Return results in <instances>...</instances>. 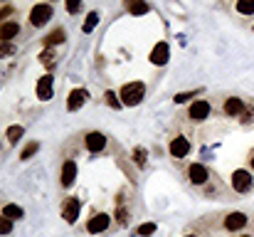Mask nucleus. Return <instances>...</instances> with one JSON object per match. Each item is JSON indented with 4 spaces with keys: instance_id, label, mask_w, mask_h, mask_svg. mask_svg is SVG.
I'll return each instance as SVG.
<instances>
[{
    "instance_id": "1",
    "label": "nucleus",
    "mask_w": 254,
    "mask_h": 237,
    "mask_svg": "<svg viewBox=\"0 0 254 237\" xmlns=\"http://www.w3.org/2000/svg\"><path fill=\"white\" fill-rule=\"evenodd\" d=\"M143 94H146V86H143L141 81H131V84H124V86H121L119 99H121V104H126V106H136V104L143 99Z\"/></svg>"
},
{
    "instance_id": "2",
    "label": "nucleus",
    "mask_w": 254,
    "mask_h": 237,
    "mask_svg": "<svg viewBox=\"0 0 254 237\" xmlns=\"http://www.w3.org/2000/svg\"><path fill=\"white\" fill-rule=\"evenodd\" d=\"M50 17H52V7L50 5H35L32 7V12H30V22L35 25V27H42L45 22H50Z\"/></svg>"
},
{
    "instance_id": "3",
    "label": "nucleus",
    "mask_w": 254,
    "mask_h": 237,
    "mask_svg": "<svg viewBox=\"0 0 254 237\" xmlns=\"http://www.w3.org/2000/svg\"><path fill=\"white\" fill-rule=\"evenodd\" d=\"M232 188H235L237 193H247V190L252 188V175H250V170H235V173H232Z\"/></svg>"
},
{
    "instance_id": "4",
    "label": "nucleus",
    "mask_w": 254,
    "mask_h": 237,
    "mask_svg": "<svg viewBox=\"0 0 254 237\" xmlns=\"http://www.w3.org/2000/svg\"><path fill=\"white\" fill-rule=\"evenodd\" d=\"M79 208H82L79 198H69V200L62 205V218H64L69 225H74V223H77V218H79Z\"/></svg>"
},
{
    "instance_id": "5",
    "label": "nucleus",
    "mask_w": 254,
    "mask_h": 237,
    "mask_svg": "<svg viewBox=\"0 0 254 237\" xmlns=\"http://www.w3.org/2000/svg\"><path fill=\"white\" fill-rule=\"evenodd\" d=\"M109 225H111V220H109V215H106V213H99V215H94V218L89 220V225H86V230H89L91 235H99V233H104V230H109Z\"/></svg>"
},
{
    "instance_id": "6",
    "label": "nucleus",
    "mask_w": 254,
    "mask_h": 237,
    "mask_svg": "<svg viewBox=\"0 0 254 237\" xmlns=\"http://www.w3.org/2000/svg\"><path fill=\"white\" fill-rule=\"evenodd\" d=\"M188 175H190V183H195V185H205L207 183V168L202 165V163H192L190 168H188Z\"/></svg>"
},
{
    "instance_id": "7",
    "label": "nucleus",
    "mask_w": 254,
    "mask_h": 237,
    "mask_svg": "<svg viewBox=\"0 0 254 237\" xmlns=\"http://www.w3.org/2000/svg\"><path fill=\"white\" fill-rule=\"evenodd\" d=\"M86 149H89L91 154H99V151H104V149H106V136H104V134H99V131H91V134H86Z\"/></svg>"
},
{
    "instance_id": "8",
    "label": "nucleus",
    "mask_w": 254,
    "mask_h": 237,
    "mask_svg": "<svg viewBox=\"0 0 254 237\" xmlns=\"http://www.w3.org/2000/svg\"><path fill=\"white\" fill-rule=\"evenodd\" d=\"M247 225V215L245 213H230L227 218H225V230H230V233H237V230H242Z\"/></svg>"
},
{
    "instance_id": "9",
    "label": "nucleus",
    "mask_w": 254,
    "mask_h": 237,
    "mask_svg": "<svg viewBox=\"0 0 254 237\" xmlns=\"http://www.w3.org/2000/svg\"><path fill=\"white\" fill-rule=\"evenodd\" d=\"M188 151H190V141H188L185 136H175V139L170 141V154L175 158L188 156Z\"/></svg>"
},
{
    "instance_id": "10",
    "label": "nucleus",
    "mask_w": 254,
    "mask_h": 237,
    "mask_svg": "<svg viewBox=\"0 0 254 237\" xmlns=\"http://www.w3.org/2000/svg\"><path fill=\"white\" fill-rule=\"evenodd\" d=\"M207 114H210V104L205 101V99H200V101H195L192 106H190V119L192 121H202V119H207Z\"/></svg>"
},
{
    "instance_id": "11",
    "label": "nucleus",
    "mask_w": 254,
    "mask_h": 237,
    "mask_svg": "<svg viewBox=\"0 0 254 237\" xmlns=\"http://www.w3.org/2000/svg\"><path fill=\"white\" fill-rule=\"evenodd\" d=\"M86 99H89L86 89H74V91L69 94V99H67V109H69V111H77V109H82Z\"/></svg>"
},
{
    "instance_id": "12",
    "label": "nucleus",
    "mask_w": 254,
    "mask_h": 237,
    "mask_svg": "<svg viewBox=\"0 0 254 237\" xmlns=\"http://www.w3.org/2000/svg\"><path fill=\"white\" fill-rule=\"evenodd\" d=\"M74 178H77V163H74V160H67V163L62 165V178H60V180H62L64 188H69V185L74 183Z\"/></svg>"
},
{
    "instance_id": "13",
    "label": "nucleus",
    "mask_w": 254,
    "mask_h": 237,
    "mask_svg": "<svg viewBox=\"0 0 254 237\" xmlns=\"http://www.w3.org/2000/svg\"><path fill=\"white\" fill-rule=\"evenodd\" d=\"M168 55H170L168 45H166V42H158V45L153 47V52H151V62L161 67V65H166V62H168Z\"/></svg>"
},
{
    "instance_id": "14",
    "label": "nucleus",
    "mask_w": 254,
    "mask_h": 237,
    "mask_svg": "<svg viewBox=\"0 0 254 237\" xmlns=\"http://www.w3.org/2000/svg\"><path fill=\"white\" fill-rule=\"evenodd\" d=\"M37 99H42V101L52 99V77L50 75H45L37 81Z\"/></svg>"
},
{
    "instance_id": "15",
    "label": "nucleus",
    "mask_w": 254,
    "mask_h": 237,
    "mask_svg": "<svg viewBox=\"0 0 254 237\" xmlns=\"http://www.w3.org/2000/svg\"><path fill=\"white\" fill-rule=\"evenodd\" d=\"M245 111V104H242V99H237V96H230L227 101H225V114L227 116H240Z\"/></svg>"
},
{
    "instance_id": "16",
    "label": "nucleus",
    "mask_w": 254,
    "mask_h": 237,
    "mask_svg": "<svg viewBox=\"0 0 254 237\" xmlns=\"http://www.w3.org/2000/svg\"><path fill=\"white\" fill-rule=\"evenodd\" d=\"M126 7L131 15H146L148 12V2L146 0H126Z\"/></svg>"
},
{
    "instance_id": "17",
    "label": "nucleus",
    "mask_w": 254,
    "mask_h": 237,
    "mask_svg": "<svg viewBox=\"0 0 254 237\" xmlns=\"http://www.w3.org/2000/svg\"><path fill=\"white\" fill-rule=\"evenodd\" d=\"M17 32H20V27H17L15 22H2V25H0V40H2V42H5V40H12Z\"/></svg>"
},
{
    "instance_id": "18",
    "label": "nucleus",
    "mask_w": 254,
    "mask_h": 237,
    "mask_svg": "<svg viewBox=\"0 0 254 237\" xmlns=\"http://www.w3.org/2000/svg\"><path fill=\"white\" fill-rule=\"evenodd\" d=\"M64 40H67V32H64V30H55L52 35L45 37V45L52 47V45H60V42H64Z\"/></svg>"
},
{
    "instance_id": "19",
    "label": "nucleus",
    "mask_w": 254,
    "mask_h": 237,
    "mask_svg": "<svg viewBox=\"0 0 254 237\" xmlns=\"http://www.w3.org/2000/svg\"><path fill=\"white\" fill-rule=\"evenodd\" d=\"M2 215H5V218H10V220H17V218H22L25 213H22V208H20V205H5V208H2Z\"/></svg>"
},
{
    "instance_id": "20",
    "label": "nucleus",
    "mask_w": 254,
    "mask_h": 237,
    "mask_svg": "<svg viewBox=\"0 0 254 237\" xmlns=\"http://www.w3.org/2000/svg\"><path fill=\"white\" fill-rule=\"evenodd\" d=\"M22 134H25L22 126H10V129H7V141H10V144H17V141L22 139Z\"/></svg>"
},
{
    "instance_id": "21",
    "label": "nucleus",
    "mask_w": 254,
    "mask_h": 237,
    "mask_svg": "<svg viewBox=\"0 0 254 237\" xmlns=\"http://www.w3.org/2000/svg\"><path fill=\"white\" fill-rule=\"evenodd\" d=\"M237 10L242 15H252L254 12V0H237Z\"/></svg>"
},
{
    "instance_id": "22",
    "label": "nucleus",
    "mask_w": 254,
    "mask_h": 237,
    "mask_svg": "<svg viewBox=\"0 0 254 237\" xmlns=\"http://www.w3.org/2000/svg\"><path fill=\"white\" fill-rule=\"evenodd\" d=\"M104 99H106V104H109L111 109H119V106H124V104H121V99H119L114 91H106V94H104Z\"/></svg>"
},
{
    "instance_id": "23",
    "label": "nucleus",
    "mask_w": 254,
    "mask_h": 237,
    "mask_svg": "<svg viewBox=\"0 0 254 237\" xmlns=\"http://www.w3.org/2000/svg\"><path fill=\"white\" fill-rule=\"evenodd\" d=\"M37 149H40V146H37L35 141H32V144H27V146L22 149V154H20V158H22V160H27V158H32V156H35V154H37Z\"/></svg>"
},
{
    "instance_id": "24",
    "label": "nucleus",
    "mask_w": 254,
    "mask_h": 237,
    "mask_svg": "<svg viewBox=\"0 0 254 237\" xmlns=\"http://www.w3.org/2000/svg\"><path fill=\"white\" fill-rule=\"evenodd\" d=\"M96 22H99V15L96 12H89L86 15V22H84V32H91L96 27Z\"/></svg>"
},
{
    "instance_id": "25",
    "label": "nucleus",
    "mask_w": 254,
    "mask_h": 237,
    "mask_svg": "<svg viewBox=\"0 0 254 237\" xmlns=\"http://www.w3.org/2000/svg\"><path fill=\"white\" fill-rule=\"evenodd\" d=\"M40 62H42V65H47V67H52V65H55V52L47 47V50L40 55Z\"/></svg>"
},
{
    "instance_id": "26",
    "label": "nucleus",
    "mask_w": 254,
    "mask_h": 237,
    "mask_svg": "<svg viewBox=\"0 0 254 237\" xmlns=\"http://www.w3.org/2000/svg\"><path fill=\"white\" fill-rule=\"evenodd\" d=\"M12 230V220L10 218H5L2 213H0V235H7Z\"/></svg>"
},
{
    "instance_id": "27",
    "label": "nucleus",
    "mask_w": 254,
    "mask_h": 237,
    "mask_svg": "<svg viewBox=\"0 0 254 237\" xmlns=\"http://www.w3.org/2000/svg\"><path fill=\"white\" fill-rule=\"evenodd\" d=\"M146 158H148L146 149H136V151H133V163H136V165H146Z\"/></svg>"
},
{
    "instance_id": "28",
    "label": "nucleus",
    "mask_w": 254,
    "mask_h": 237,
    "mask_svg": "<svg viewBox=\"0 0 254 237\" xmlns=\"http://www.w3.org/2000/svg\"><path fill=\"white\" fill-rule=\"evenodd\" d=\"M153 233H156V225H153V223H146V225H141V228H138V235L141 237L153 235Z\"/></svg>"
},
{
    "instance_id": "29",
    "label": "nucleus",
    "mask_w": 254,
    "mask_h": 237,
    "mask_svg": "<svg viewBox=\"0 0 254 237\" xmlns=\"http://www.w3.org/2000/svg\"><path fill=\"white\" fill-rule=\"evenodd\" d=\"M116 223H119V225H126V223H128V213H126V208H119V210H116Z\"/></svg>"
},
{
    "instance_id": "30",
    "label": "nucleus",
    "mask_w": 254,
    "mask_h": 237,
    "mask_svg": "<svg viewBox=\"0 0 254 237\" xmlns=\"http://www.w3.org/2000/svg\"><path fill=\"white\" fill-rule=\"evenodd\" d=\"M192 96H195V91H180V94H175V104H183V101H188Z\"/></svg>"
},
{
    "instance_id": "31",
    "label": "nucleus",
    "mask_w": 254,
    "mask_h": 237,
    "mask_svg": "<svg viewBox=\"0 0 254 237\" xmlns=\"http://www.w3.org/2000/svg\"><path fill=\"white\" fill-rule=\"evenodd\" d=\"M79 5H82V0H67V10H69V12H77Z\"/></svg>"
},
{
    "instance_id": "32",
    "label": "nucleus",
    "mask_w": 254,
    "mask_h": 237,
    "mask_svg": "<svg viewBox=\"0 0 254 237\" xmlns=\"http://www.w3.org/2000/svg\"><path fill=\"white\" fill-rule=\"evenodd\" d=\"M10 52H12L10 45H0V57H2V55H10Z\"/></svg>"
},
{
    "instance_id": "33",
    "label": "nucleus",
    "mask_w": 254,
    "mask_h": 237,
    "mask_svg": "<svg viewBox=\"0 0 254 237\" xmlns=\"http://www.w3.org/2000/svg\"><path fill=\"white\" fill-rule=\"evenodd\" d=\"M10 15V7H0V20H5Z\"/></svg>"
},
{
    "instance_id": "34",
    "label": "nucleus",
    "mask_w": 254,
    "mask_h": 237,
    "mask_svg": "<svg viewBox=\"0 0 254 237\" xmlns=\"http://www.w3.org/2000/svg\"><path fill=\"white\" fill-rule=\"evenodd\" d=\"M250 163H252V168H254V154H252V158H250Z\"/></svg>"
},
{
    "instance_id": "35",
    "label": "nucleus",
    "mask_w": 254,
    "mask_h": 237,
    "mask_svg": "<svg viewBox=\"0 0 254 237\" xmlns=\"http://www.w3.org/2000/svg\"><path fill=\"white\" fill-rule=\"evenodd\" d=\"M185 237H195V235H185Z\"/></svg>"
},
{
    "instance_id": "36",
    "label": "nucleus",
    "mask_w": 254,
    "mask_h": 237,
    "mask_svg": "<svg viewBox=\"0 0 254 237\" xmlns=\"http://www.w3.org/2000/svg\"><path fill=\"white\" fill-rule=\"evenodd\" d=\"M242 237H250V235H242Z\"/></svg>"
}]
</instances>
